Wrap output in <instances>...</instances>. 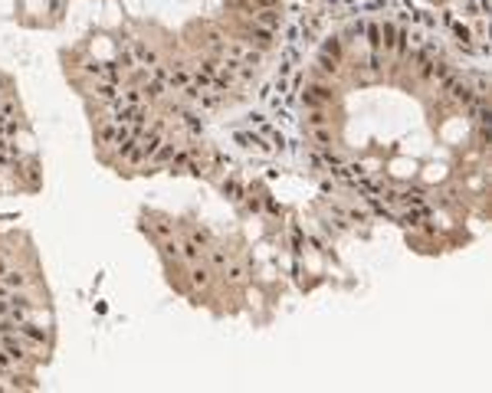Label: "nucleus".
<instances>
[{
  "mask_svg": "<svg viewBox=\"0 0 492 393\" xmlns=\"http://www.w3.org/2000/svg\"><path fill=\"white\" fill-rule=\"evenodd\" d=\"M4 377H10V374H7V371H4V367H0V380H4Z\"/></svg>",
  "mask_w": 492,
  "mask_h": 393,
  "instance_id": "obj_37",
  "label": "nucleus"
},
{
  "mask_svg": "<svg viewBox=\"0 0 492 393\" xmlns=\"http://www.w3.org/2000/svg\"><path fill=\"white\" fill-rule=\"evenodd\" d=\"M96 141H99V144H105V148L115 144V141H119V125H115L112 118H105V121L96 128Z\"/></svg>",
  "mask_w": 492,
  "mask_h": 393,
  "instance_id": "obj_6",
  "label": "nucleus"
},
{
  "mask_svg": "<svg viewBox=\"0 0 492 393\" xmlns=\"http://www.w3.org/2000/svg\"><path fill=\"white\" fill-rule=\"evenodd\" d=\"M200 253H204V249H200L197 242H191V239L181 246V259H187V262H200Z\"/></svg>",
  "mask_w": 492,
  "mask_h": 393,
  "instance_id": "obj_24",
  "label": "nucleus"
},
{
  "mask_svg": "<svg viewBox=\"0 0 492 393\" xmlns=\"http://www.w3.org/2000/svg\"><path fill=\"white\" fill-rule=\"evenodd\" d=\"M223 99H226V95H220V92H200L197 105H200V108H217V105H223Z\"/></svg>",
  "mask_w": 492,
  "mask_h": 393,
  "instance_id": "obj_22",
  "label": "nucleus"
},
{
  "mask_svg": "<svg viewBox=\"0 0 492 393\" xmlns=\"http://www.w3.org/2000/svg\"><path fill=\"white\" fill-rule=\"evenodd\" d=\"M119 102H125V105H142L145 102V95H142V89H128V92H119Z\"/></svg>",
  "mask_w": 492,
  "mask_h": 393,
  "instance_id": "obj_26",
  "label": "nucleus"
},
{
  "mask_svg": "<svg viewBox=\"0 0 492 393\" xmlns=\"http://www.w3.org/2000/svg\"><path fill=\"white\" fill-rule=\"evenodd\" d=\"M151 233L161 236V239H171V233H174V230H171L168 223H151Z\"/></svg>",
  "mask_w": 492,
  "mask_h": 393,
  "instance_id": "obj_30",
  "label": "nucleus"
},
{
  "mask_svg": "<svg viewBox=\"0 0 492 393\" xmlns=\"http://www.w3.org/2000/svg\"><path fill=\"white\" fill-rule=\"evenodd\" d=\"M220 275H223L226 282H243V279H246V269H243L240 262H233V259H230V262L220 269Z\"/></svg>",
  "mask_w": 492,
  "mask_h": 393,
  "instance_id": "obj_16",
  "label": "nucleus"
},
{
  "mask_svg": "<svg viewBox=\"0 0 492 393\" xmlns=\"http://www.w3.org/2000/svg\"><path fill=\"white\" fill-rule=\"evenodd\" d=\"M220 66H223V56H207L204 62H200V72H204V76H210V79H214L217 72H220Z\"/></svg>",
  "mask_w": 492,
  "mask_h": 393,
  "instance_id": "obj_21",
  "label": "nucleus"
},
{
  "mask_svg": "<svg viewBox=\"0 0 492 393\" xmlns=\"http://www.w3.org/2000/svg\"><path fill=\"white\" fill-rule=\"evenodd\" d=\"M17 334H20V341L27 344V348H50V331L40 325H33V321H17Z\"/></svg>",
  "mask_w": 492,
  "mask_h": 393,
  "instance_id": "obj_1",
  "label": "nucleus"
},
{
  "mask_svg": "<svg viewBox=\"0 0 492 393\" xmlns=\"http://www.w3.org/2000/svg\"><path fill=\"white\" fill-rule=\"evenodd\" d=\"M96 99L99 102H115L119 99V82H96Z\"/></svg>",
  "mask_w": 492,
  "mask_h": 393,
  "instance_id": "obj_15",
  "label": "nucleus"
},
{
  "mask_svg": "<svg viewBox=\"0 0 492 393\" xmlns=\"http://www.w3.org/2000/svg\"><path fill=\"white\" fill-rule=\"evenodd\" d=\"M306 125L309 128H315V125H332V118H328L325 108H306Z\"/></svg>",
  "mask_w": 492,
  "mask_h": 393,
  "instance_id": "obj_17",
  "label": "nucleus"
},
{
  "mask_svg": "<svg viewBox=\"0 0 492 393\" xmlns=\"http://www.w3.org/2000/svg\"><path fill=\"white\" fill-rule=\"evenodd\" d=\"M318 76H332V79L338 76V59H335L332 53H325V50L318 53Z\"/></svg>",
  "mask_w": 492,
  "mask_h": 393,
  "instance_id": "obj_14",
  "label": "nucleus"
},
{
  "mask_svg": "<svg viewBox=\"0 0 492 393\" xmlns=\"http://www.w3.org/2000/svg\"><path fill=\"white\" fill-rule=\"evenodd\" d=\"M450 95L459 102V105H473L476 102V92H473V85H466L463 79H456V82H453V89H450Z\"/></svg>",
  "mask_w": 492,
  "mask_h": 393,
  "instance_id": "obj_9",
  "label": "nucleus"
},
{
  "mask_svg": "<svg viewBox=\"0 0 492 393\" xmlns=\"http://www.w3.org/2000/svg\"><path fill=\"white\" fill-rule=\"evenodd\" d=\"M368 36H371V50H381V30H378V27H371V30H368Z\"/></svg>",
  "mask_w": 492,
  "mask_h": 393,
  "instance_id": "obj_34",
  "label": "nucleus"
},
{
  "mask_svg": "<svg viewBox=\"0 0 492 393\" xmlns=\"http://www.w3.org/2000/svg\"><path fill=\"white\" fill-rule=\"evenodd\" d=\"M174 151H177V148H174V144H171V141H168V138H164V141H161V144H158V148H154V151H151V154H148V161H145V164H151V167H164V164H168V161H171V157H174Z\"/></svg>",
  "mask_w": 492,
  "mask_h": 393,
  "instance_id": "obj_5",
  "label": "nucleus"
},
{
  "mask_svg": "<svg viewBox=\"0 0 492 393\" xmlns=\"http://www.w3.org/2000/svg\"><path fill=\"white\" fill-rule=\"evenodd\" d=\"M325 53H332V56L341 62V43H338V39H328V43H325Z\"/></svg>",
  "mask_w": 492,
  "mask_h": 393,
  "instance_id": "obj_32",
  "label": "nucleus"
},
{
  "mask_svg": "<svg viewBox=\"0 0 492 393\" xmlns=\"http://www.w3.org/2000/svg\"><path fill=\"white\" fill-rule=\"evenodd\" d=\"M276 30H269V27H260V23H253V27L246 30V43L253 46V50H260V53H266L272 50V43H276Z\"/></svg>",
  "mask_w": 492,
  "mask_h": 393,
  "instance_id": "obj_4",
  "label": "nucleus"
},
{
  "mask_svg": "<svg viewBox=\"0 0 492 393\" xmlns=\"http://www.w3.org/2000/svg\"><path fill=\"white\" fill-rule=\"evenodd\" d=\"M7 272V262H4V256H0V275H4Z\"/></svg>",
  "mask_w": 492,
  "mask_h": 393,
  "instance_id": "obj_36",
  "label": "nucleus"
},
{
  "mask_svg": "<svg viewBox=\"0 0 492 393\" xmlns=\"http://www.w3.org/2000/svg\"><path fill=\"white\" fill-rule=\"evenodd\" d=\"M0 367H4V371H7V374H10V371H13V357H10V354H7L4 348H0Z\"/></svg>",
  "mask_w": 492,
  "mask_h": 393,
  "instance_id": "obj_33",
  "label": "nucleus"
},
{
  "mask_svg": "<svg viewBox=\"0 0 492 393\" xmlns=\"http://www.w3.org/2000/svg\"><path fill=\"white\" fill-rule=\"evenodd\" d=\"M332 102H335V89L328 82H315L302 92V105L306 108H328Z\"/></svg>",
  "mask_w": 492,
  "mask_h": 393,
  "instance_id": "obj_2",
  "label": "nucleus"
},
{
  "mask_svg": "<svg viewBox=\"0 0 492 393\" xmlns=\"http://www.w3.org/2000/svg\"><path fill=\"white\" fill-rule=\"evenodd\" d=\"M161 253L168 259H181V246H177L174 239H161Z\"/></svg>",
  "mask_w": 492,
  "mask_h": 393,
  "instance_id": "obj_29",
  "label": "nucleus"
},
{
  "mask_svg": "<svg viewBox=\"0 0 492 393\" xmlns=\"http://www.w3.org/2000/svg\"><path fill=\"white\" fill-rule=\"evenodd\" d=\"M119 69H135V56H131V50H122V56H119Z\"/></svg>",
  "mask_w": 492,
  "mask_h": 393,
  "instance_id": "obj_31",
  "label": "nucleus"
},
{
  "mask_svg": "<svg viewBox=\"0 0 492 393\" xmlns=\"http://www.w3.org/2000/svg\"><path fill=\"white\" fill-rule=\"evenodd\" d=\"M256 23H260V27H269V30H279L283 13H279L276 7H260V10H256Z\"/></svg>",
  "mask_w": 492,
  "mask_h": 393,
  "instance_id": "obj_8",
  "label": "nucleus"
},
{
  "mask_svg": "<svg viewBox=\"0 0 492 393\" xmlns=\"http://www.w3.org/2000/svg\"><path fill=\"white\" fill-rule=\"evenodd\" d=\"M187 275H191V285H197V288H207L210 282H214V269H210V265H200V262H194Z\"/></svg>",
  "mask_w": 492,
  "mask_h": 393,
  "instance_id": "obj_7",
  "label": "nucleus"
},
{
  "mask_svg": "<svg viewBox=\"0 0 492 393\" xmlns=\"http://www.w3.org/2000/svg\"><path fill=\"white\" fill-rule=\"evenodd\" d=\"M187 239L197 242V246L204 249V246H210V242H214V233H210V230H187Z\"/></svg>",
  "mask_w": 492,
  "mask_h": 393,
  "instance_id": "obj_23",
  "label": "nucleus"
},
{
  "mask_svg": "<svg viewBox=\"0 0 492 393\" xmlns=\"http://www.w3.org/2000/svg\"><path fill=\"white\" fill-rule=\"evenodd\" d=\"M138 89H142L145 102H158V99L164 95V92H168V89H164V82H158V79H145V82L138 85Z\"/></svg>",
  "mask_w": 492,
  "mask_h": 393,
  "instance_id": "obj_13",
  "label": "nucleus"
},
{
  "mask_svg": "<svg viewBox=\"0 0 492 393\" xmlns=\"http://www.w3.org/2000/svg\"><path fill=\"white\" fill-rule=\"evenodd\" d=\"M237 141H240V144H243V148H256V151H272V148L266 144V141H263V138H256V135H243V131H240V135H237Z\"/></svg>",
  "mask_w": 492,
  "mask_h": 393,
  "instance_id": "obj_18",
  "label": "nucleus"
},
{
  "mask_svg": "<svg viewBox=\"0 0 492 393\" xmlns=\"http://www.w3.org/2000/svg\"><path fill=\"white\" fill-rule=\"evenodd\" d=\"M413 203V207H424V200H427V196H424V190H404V193H397V203Z\"/></svg>",
  "mask_w": 492,
  "mask_h": 393,
  "instance_id": "obj_25",
  "label": "nucleus"
},
{
  "mask_svg": "<svg viewBox=\"0 0 492 393\" xmlns=\"http://www.w3.org/2000/svg\"><path fill=\"white\" fill-rule=\"evenodd\" d=\"M470 79H473V92H476V95H489V79H486V76L476 72V76H470Z\"/></svg>",
  "mask_w": 492,
  "mask_h": 393,
  "instance_id": "obj_28",
  "label": "nucleus"
},
{
  "mask_svg": "<svg viewBox=\"0 0 492 393\" xmlns=\"http://www.w3.org/2000/svg\"><path fill=\"white\" fill-rule=\"evenodd\" d=\"M0 348L13 357V364H30V348L20 341V334H0Z\"/></svg>",
  "mask_w": 492,
  "mask_h": 393,
  "instance_id": "obj_3",
  "label": "nucleus"
},
{
  "mask_svg": "<svg viewBox=\"0 0 492 393\" xmlns=\"http://www.w3.org/2000/svg\"><path fill=\"white\" fill-rule=\"evenodd\" d=\"M230 249H210V256H207V262H210V269H223L226 262H230Z\"/></svg>",
  "mask_w": 492,
  "mask_h": 393,
  "instance_id": "obj_19",
  "label": "nucleus"
},
{
  "mask_svg": "<svg viewBox=\"0 0 492 393\" xmlns=\"http://www.w3.org/2000/svg\"><path fill=\"white\" fill-rule=\"evenodd\" d=\"M306 135L315 141V148H332V125H315V128H306Z\"/></svg>",
  "mask_w": 492,
  "mask_h": 393,
  "instance_id": "obj_12",
  "label": "nucleus"
},
{
  "mask_svg": "<svg viewBox=\"0 0 492 393\" xmlns=\"http://www.w3.org/2000/svg\"><path fill=\"white\" fill-rule=\"evenodd\" d=\"M384 39H381V43H384V50H394V43H397V27L394 23H384V33H381Z\"/></svg>",
  "mask_w": 492,
  "mask_h": 393,
  "instance_id": "obj_27",
  "label": "nucleus"
},
{
  "mask_svg": "<svg viewBox=\"0 0 492 393\" xmlns=\"http://www.w3.org/2000/svg\"><path fill=\"white\" fill-rule=\"evenodd\" d=\"M131 56H135V62H142V66H158V53L154 50H148L145 43H131Z\"/></svg>",
  "mask_w": 492,
  "mask_h": 393,
  "instance_id": "obj_11",
  "label": "nucleus"
},
{
  "mask_svg": "<svg viewBox=\"0 0 492 393\" xmlns=\"http://www.w3.org/2000/svg\"><path fill=\"white\" fill-rule=\"evenodd\" d=\"M181 118H184V125H187V131L191 135H204V121H200L194 112H187V108H181Z\"/></svg>",
  "mask_w": 492,
  "mask_h": 393,
  "instance_id": "obj_20",
  "label": "nucleus"
},
{
  "mask_svg": "<svg viewBox=\"0 0 492 393\" xmlns=\"http://www.w3.org/2000/svg\"><path fill=\"white\" fill-rule=\"evenodd\" d=\"M7 295H10V288H7L4 282H0V298H7Z\"/></svg>",
  "mask_w": 492,
  "mask_h": 393,
  "instance_id": "obj_35",
  "label": "nucleus"
},
{
  "mask_svg": "<svg viewBox=\"0 0 492 393\" xmlns=\"http://www.w3.org/2000/svg\"><path fill=\"white\" fill-rule=\"evenodd\" d=\"M0 282H4L10 292H17V288H27L33 279H30V275H23V272H17V269H7L4 275H0Z\"/></svg>",
  "mask_w": 492,
  "mask_h": 393,
  "instance_id": "obj_10",
  "label": "nucleus"
}]
</instances>
